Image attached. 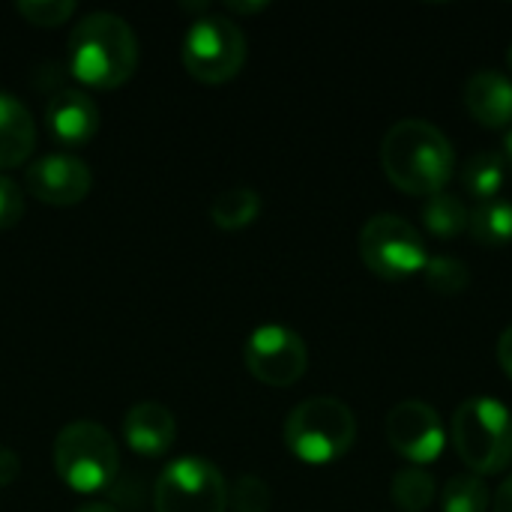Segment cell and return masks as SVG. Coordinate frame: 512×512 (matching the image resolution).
I'll list each match as a JSON object with an SVG mask.
<instances>
[{"label":"cell","mask_w":512,"mask_h":512,"mask_svg":"<svg viewBox=\"0 0 512 512\" xmlns=\"http://www.w3.org/2000/svg\"><path fill=\"white\" fill-rule=\"evenodd\" d=\"M504 159H507V168H512V129L504 138Z\"/></svg>","instance_id":"cell-31"},{"label":"cell","mask_w":512,"mask_h":512,"mask_svg":"<svg viewBox=\"0 0 512 512\" xmlns=\"http://www.w3.org/2000/svg\"><path fill=\"white\" fill-rule=\"evenodd\" d=\"M24 186L33 198L51 207H72L87 198L93 174L84 159L72 153H48L27 165Z\"/></svg>","instance_id":"cell-11"},{"label":"cell","mask_w":512,"mask_h":512,"mask_svg":"<svg viewBox=\"0 0 512 512\" xmlns=\"http://www.w3.org/2000/svg\"><path fill=\"white\" fill-rule=\"evenodd\" d=\"M48 135L63 147H84L99 132V105L87 90H60L45 105Z\"/></svg>","instance_id":"cell-12"},{"label":"cell","mask_w":512,"mask_h":512,"mask_svg":"<svg viewBox=\"0 0 512 512\" xmlns=\"http://www.w3.org/2000/svg\"><path fill=\"white\" fill-rule=\"evenodd\" d=\"M177 438L174 414L159 402H138L123 417V441L132 453L144 459H159L171 450Z\"/></svg>","instance_id":"cell-13"},{"label":"cell","mask_w":512,"mask_h":512,"mask_svg":"<svg viewBox=\"0 0 512 512\" xmlns=\"http://www.w3.org/2000/svg\"><path fill=\"white\" fill-rule=\"evenodd\" d=\"M228 507L234 512H267L270 510V486L261 477L246 474L228 489Z\"/></svg>","instance_id":"cell-23"},{"label":"cell","mask_w":512,"mask_h":512,"mask_svg":"<svg viewBox=\"0 0 512 512\" xmlns=\"http://www.w3.org/2000/svg\"><path fill=\"white\" fill-rule=\"evenodd\" d=\"M489 504V486L477 474H456L441 495V512H486Z\"/></svg>","instance_id":"cell-20"},{"label":"cell","mask_w":512,"mask_h":512,"mask_svg":"<svg viewBox=\"0 0 512 512\" xmlns=\"http://www.w3.org/2000/svg\"><path fill=\"white\" fill-rule=\"evenodd\" d=\"M15 9L36 27H57L75 12V3L72 0H18Z\"/></svg>","instance_id":"cell-24"},{"label":"cell","mask_w":512,"mask_h":512,"mask_svg":"<svg viewBox=\"0 0 512 512\" xmlns=\"http://www.w3.org/2000/svg\"><path fill=\"white\" fill-rule=\"evenodd\" d=\"M156 512H225L228 486L222 471L201 456L168 462L156 480Z\"/></svg>","instance_id":"cell-8"},{"label":"cell","mask_w":512,"mask_h":512,"mask_svg":"<svg viewBox=\"0 0 512 512\" xmlns=\"http://www.w3.org/2000/svg\"><path fill=\"white\" fill-rule=\"evenodd\" d=\"M468 231L483 246L512 243V201L495 198V201L477 204L468 216Z\"/></svg>","instance_id":"cell-19"},{"label":"cell","mask_w":512,"mask_h":512,"mask_svg":"<svg viewBox=\"0 0 512 512\" xmlns=\"http://www.w3.org/2000/svg\"><path fill=\"white\" fill-rule=\"evenodd\" d=\"M54 468L66 489L78 495L102 492L120 471L117 441L93 420L66 423L54 438Z\"/></svg>","instance_id":"cell-5"},{"label":"cell","mask_w":512,"mask_h":512,"mask_svg":"<svg viewBox=\"0 0 512 512\" xmlns=\"http://www.w3.org/2000/svg\"><path fill=\"white\" fill-rule=\"evenodd\" d=\"M435 495H438L435 480L426 471H420V468L399 471L393 477V486H390V498L396 501V507H402L405 512L429 510Z\"/></svg>","instance_id":"cell-21"},{"label":"cell","mask_w":512,"mask_h":512,"mask_svg":"<svg viewBox=\"0 0 512 512\" xmlns=\"http://www.w3.org/2000/svg\"><path fill=\"white\" fill-rule=\"evenodd\" d=\"M498 363H501V369L512 378V327H507L501 333V339H498Z\"/></svg>","instance_id":"cell-27"},{"label":"cell","mask_w":512,"mask_h":512,"mask_svg":"<svg viewBox=\"0 0 512 512\" xmlns=\"http://www.w3.org/2000/svg\"><path fill=\"white\" fill-rule=\"evenodd\" d=\"M507 66H510V72H512V45H510V54H507Z\"/></svg>","instance_id":"cell-32"},{"label":"cell","mask_w":512,"mask_h":512,"mask_svg":"<svg viewBox=\"0 0 512 512\" xmlns=\"http://www.w3.org/2000/svg\"><path fill=\"white\" fill-rule=\"evenodd\" d=\"M228 9H234V12H261V9H267V0H258V3H240V0H228Z\"/></svg>","instance_id":"cell-29"},{"label":"cell","mask_w":512,"mask_h":512,"mask_svg":"<svg viewBox=\"0 0 512 512\" xmlns=\"http://www.w3.org/2000/svg\"><path fill=\"white\" fill-rule=\"evenodd\" d=\"M465 108L486 129L512 126V78L495 69H480L465 84Z\"/></svg>","instance_id":"cell-14"},{"label":"cell","mask_w":512,"mask_h":512,"mask_svg":"<svg viewBox=\"0 0 512 512\" xmlns=\"http://www.w3.org/2000/svg\"><path fill=\"white\" fill-rule=\"evenodd\" d=\"M18 474H21V459H18V453L9 450V447H0V489H3V486H12V483L18 480Z\"/></svg>","instance_id":"cell-26"},{"label":"cell","mask_w":512,"mask_h":512,"mask_svg":"<svg viewBox=\"0 0 512 512\" xmlns=\"http://www.w3.org/2000/svg\"><path fill=\"white\" fill-rule=\"evenodd\" d=\"M381 165L393 186L408 195L429 198L444 192L453 177L456 153L450 138L429 120H399L381 144Z\"/></svg>","instance_id":"cell-1"},{"label":"cell","mask_w":512,"mask_h":512,"mask_svg":"<svg viewBox=\"0 0 512 512\" xmlns=\"http://www.w3.org/2000/svg\"><path fill=\"white\" fill-rule=\"evenodd\" d=\"M423 279L435 294H462L471 282V270L453 255H438L426 261Z\"/></svg>","instance_id":"cell-22"},{"label":"cell","mask_w":512,"mask_h":512,"mask_svg":"<svg viewBox=\"0 0 512 512\" xmlns=\"http://www.w3.org/2000/svg\"><path fill=\"white\" fill-rule=\"evenodd\" d=\"M258 213H261V195L252 186H231L219 192L210 204V219L225 231L252 225Z\"/></svg>","instance_id":"cell-18"},{"label":"cell","mask_w":512,"mask_h":512,"mask_svg":"<svg viewBox=\"0 0 512 512\" xmlns=\"http://www.w3.org/2000/svg\"><path fill=\"white\" fill-rule=\"evenodd\" d=\"M36 147V123L30 108L9 90H0V168L21 165Z\"/></svg>","instance_id":"cell-15"},{"label":"cell","mask_w":512,"mask_h":512,"mask_svg":"<svg viewBox=\"0 0 512 512\" xmlns=\"http://www.w3.org/2000/svg\"><path fill=\"white\" fill-rule=\"evenodd\" d=\"M492 512H512V477L501 483V489L492 501Z\"/></svg>","instance_id":"cell-28"},{"label":"cell","mask_w":512,"mask_h":512,"mask_svg":"<svg viewBox=\"0 0 512 512\" xmlns=\"http://www.w3.org/2000/svg\"><path fill=\"white\" fill-rule=\"evenodd\" d=\"M243 363L267 387H291L306 375L309 351L297 330L285 324H261L249 333Z\"/></svg>","instance_id":"cell-9"},{"label":"cell","mask_w":512,"mask_h":512,"mask_svg":"<svg viewBox=\"0 0 512 512\" xmlns=\"http://www.w3.org/2000/svg\"><path fill=\"white\" fill-rule=\"evenodd\" d=\"M468 216H471V210L462 204L459 195H450V192L429 195L423 201V213H420L426 231L441 240H453L462 231H468Z\"/></svg>","instance_id":"cell-17"},{"label":"cell","mask_w":512,"mask_h":512,"mask_svg":"<svg viewBox=\"0 0 512 512\" xmlns=\"http://www.w3.org/2000/svg\"><path fill=\"white\" fill-rule=\"evenodd\" d=\"M357 441L354 411L333 399L315 396L300 402L285 420V444L306 465L339 462Z\"/></svg>","instance_id":"cell-4"},{"label":"cell","mask_w":512,"mask_h":512,"mask_svg":"<svg viewBox=\"0 0 512 512\" xmlns=\"http://www.w3.org/2000/svg\"><path fill=\"white\" fill-rule=\"evenodd\" d=\"M360 255H363V264L387 282H405V279L423 273L426 261H429L420 231L393 213L372 216L363 225Z\"/></svg>","instance_id":"cell-7"},{"label":"cell","mask_w":512,"mask_h":512,"mask_svg":"<svg viewBox=\"0 0 512 512\" xmlns=\"http://www.w3.org/2000/svg\"><path fill=\"white\" fill-rule=\"evenodd\" d=\"M21 216H24V189L12 177L0 174V231L15 228Z\"/></svg>","instance_id":"cell-25"},{"label":"cell","mask_w":512,"mask_h":512,"mask_svg":"<svg viewBox=\"0 0 512 512\" xmlns=\"http://www.w3.org/2000/svg\"><path fill=\"white\" fill-rule=\"evenodd\" d=\"M504 183H507V159L501 153H495V150L474 153L462 168V186L480 204L495 201L501 195Z\"/></svg>","instance_id":"cell-16"},{"label":"cell","mask_w":512,"mask_h":512,"mask_svg":"<svg viewBox=\"0 0 512 512\" xmlns=\"http://www.w3.org/2000/svg\"><path fill=\"white\" fill-rule=\"evenodd\" d=\"M138 66V39L123 15L90 12L69 36V69L90 87H117Z\"/></svg>","instance_id":"cell-2"},{"label":"cell","mask_w":512,"mask_h":512,"mask_svg":"<svg viewBox=\"0 0 512 512\" xmlns=\"http://www.w3.org/2000/svg\"><path fill=\"white\" fill-rule=\"evenodd\" d=\"M387 441L402 459L414 465H432L441 456L447 435L438 411L426 402L411 399L387 414Z\"/></svg>","instance_id":"cell-10"},{"label":"cell","mask_w":512,"mask_h":512,"mask_svg":"<svg viewBox=\"0 0 512 512\" xmlns=\"http://www.w3.org/2000/svg\"><path fill=\"white\" fill-rule=\"evenodd\" d=\"M246 63V36L228 15H201L183 36V66L204 84L231 81Z\"/></svg>","instance_id":"cell-6"},{"label":"cell","mask_w":512,"mask_h":512,"mask_svg":"<svg viewBox=\"0 0 512 512\" xmlns=\"http://www.w3.org/2000/svg\"><path fill=\"white\" fill-rule=\"evenodd\" d=\"M453 444L477 477L501 474L512 462V414L492 396H474L453 414Z\"/></svg>","instance_id":"cell-3"},{"label":"cell","mask_w":512,"mask_h":512,"mask_svg":"<svg viewBox=\"0 0 512 512\" xmlns=\"http://www.w3.org/2000/svg\"><path fill=\"white\" fill-rule=\"evenodd\" d=\"M75 512H117L111 504H81Z\"/></svg>","instance_id":"cell-30"}]
</instances>
